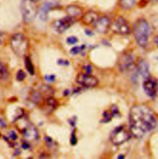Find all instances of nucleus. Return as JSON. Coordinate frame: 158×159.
Instances as JSON below:
<instances>
[{"label":"nucleus","instance_id":"nucleus-15","mask_svg":"<svg viewBox=\"0 0 158 159\" xmlns=\"http://www.w3.org/2000/svg\"><path fill=\"white\" fill-rule=\"evenodd\" d=\"M53 6V4L51 1H46L43 6H41L40 10V18L43 20L46 21L48 17V13L52 7Z\"/></svg>","mask_w":158,"mask_h":159},{"label":"nucleus","instance_id":"nucleus-19","mask_svg":"<svg viewBox=\"0 0 158 159\" xmlns=\"http://www.w3.org/2000/svg\"><path fill=\"white\" fill-rule=\"evenodd\" d=\"M25 66L27 70V71L31 74L32 75H34L35 74V70H34V67L33 66V64L31 61V59L29 57H26L25 59Z\"/></svg>","mask_w":158,"mask_h":159},{"label":"nucleus","instance_id":"nucleus-16","mask_svg":"<svg viewBox=\"0 0 158 159\" xmlns=\"http://www.w3.org/2000/svg\"><path fill=\"white\" fill-rule=\"evenodd\" d=\"M23 133L25 137L28 139L34 140L38 136V132L35 127L33 125H29L27 128H24Z\"/></svg>","mask_w":158,"mask_h":159},{"label":"nucleus","instance_id":"nucleus-7","mask_svg":"<svg viewBox=\"0 0 158 159\" xmlns=\"http://www.w3.org/2000/svg\"><path fill=\"white\" fill-rule=\"evenodd\" d=\"M76 21V19L67 16L55 21L53 24V29L56 32L62 34L70 28Z\"/></svg>","mask_w":158,"mask_h":159},{"label":"nucleus","instance_id":"nucleus-6","mask_svg":"<svg viewBox=\"0 0 158 159\" xmlns=\"http://www.w3.org/2000/svg\"><path fill=\"white\" fill-rule=\"evenodd\" d=\"M111 30L118 35H128L130 32V27L127 20L122 17H119L111 24Z\"/></svg>","mask_w":158,"mask_h":159},{"label":"nucleus","instance_id":"nucleus-11","mask_svg":"<svg viewBox=\"0 0 158 159\" xmlns=\"http://www.w3.org/2000/svg\"><path fill=\"white\" fill-rule=\"evenodd\" d=\"M133 64V57L132 54L125 53L120 56L118 60V66L120 70H127Z\"/></svg>","mask_w":158,"mask_h":159},{"label":"nucleus","instance_id":"nucleus-14","mask_svg":"<svg viewBox=\"0 0 158 159\" xmlns=\"http://www.w3.org/2000/svg\"><path fill=\"white\" fill-rule=\"evenodd\" d=\"M66 12L69 16L74 17L77 20V19L81 18L82 17V9L79 6L71 5L67 7Z\"/></svg>","mask_w":158,"mask_h":159},{"label":"nucleus","instance_id":"nucleus-4","mask_svg":"<svg viewBox=\"0 0 158 159\" xmlns=\"http://www.w3.org/2000/svg\"><path fill=\"white\" fill-rule=\"evenodd\" d=\"M23 20L26 23L32 22L38 13V7L35 2L31 0H23L21 5Z\"/></svg>","mask_w":158,"mask_h":159},{"label":"nucleus","instance_id":"nucleus-27","mask_svg":"<svg viewBox=\"0 0 158 159\" xmlns=\"http://www.w3.org/2000/svg\"><path fill=\"white\" fill-rule=\"evenodd\" d=\"M45 80H46L48 82H53L55 80V75H46L44 77Z\"/></svg>","mask_w":158,"mask_h":159},{"label":"nucleus","instance_id":"nucleus-29","mask_svg":"<svg viewBox=\"0 0 158 159\" xmlns=\"http://www.w3.org/2000/svg\"><path fill=\"white\" fill-rule=\"evenodd\" d=\"M9 137L12 140H16L17 138V135L14 131H11L9 133Z\"/></svg>","mask_w":158,"mask_h":159},{"label":"nucleus","instance_id":"nucleus-3","mask_svg":"<svg viewBox=\"0 0 158 159\" xmlns=\"http://www.w3.org/2000/svg\"><path fill=\"white\" fill-rule=\"evenodd\" d=\"M11 46L14 53L19 56H23L26 54L28 47L29 41L24 35L21 33H17L11 38Z\"/></svg>","mask_w":158,"mask_h":159},{"label":"nucleus","instance_id":"nucleus-30","mask_svg":"<svg viewBox=\"0 0 158 159\" xmlns=\"http://www.w3.org/2000/svg\"><path fill=\"white\" fill-rule=\"evenodd\" d=\"M22 148L23 149H27L28 148H29V145L27 144V143H24L23 144H22Z\"/></svg>","mask_w":158,"mask_h":159},{"label":"nucleus","instance_id":"nucleus-32","mask_svg":"<svg viewBox=\"0 0 158 159\" xmlns=\"http://www.w3.org/2000/svg\"><path fill=\"white\" fill-rule=\"evenodd\" d=\"M124 156H122V155H120V156H118V159H124Z\"/></svg>","mask_w":158,"mask_h":159},{"label":"nucleus","instance_id":"nucleus-2","mask_svg":"<svg viewBox=\"0 0 158 159\" xmlns=\"http://www.w3.org/2000/svg\"><path fill=\"white\" fill-rule=\"evenodd\" d=\"M133 33L137 44L145 48L147 46L150 34V27L148 22L144 19L137 20L133 27Z\"/></svg>","mask_w":158,"mask_h":159},{"label":"nucleus","instance_id":"nucleus-28","mask_svg":"<svg viewBox=\"0 0 158 159\" xmlns=\"http://www.w3.org/2000/svg\"><path fill=\"white\" fill-rule=\"evenodd\" d=\"M84 70L85 71V73H87V74H90L91 72H92V67L88 64V65H86L85 67H84Z\"/></svg>","mask_w":158,"mask_h":159},{"label":"nucleus","instance_id":"nucleus-8","mask_svg":"<svg viewBox=\"0 0 158 159\" xmlns=\"http://www.w3.org/2000/svg\"><path fill=\"white\" fill-rule=\"evenodd\" d=\"M76 82L85 88H94L98 84V79L87 73L79 74L76 77Z\"/></svg>","mask_w":158,"mask_h":159},{"label":"nucleus","instance_id":"nucleus-24","mask_svg":"<svg viewBox=\"0 0 158 159\" xmlns=\"http://www.w3.org/2000/svg\"><path fill=\"white\" fill-rule=\"evenodd\" d=\"M75 132H76V129H74L72 131V134H71V144L73 146L76 145L77 143V138Z\"/></svg>","mask_w":158,"mask_h":159},{"label":"nucleus","instance_id":"nucleus-10","mask_svg":"<svg viewBox=\"0 0 158 159\" xmlns=\"http://www.w3.org/2000/svg\"><path fill=\"white\" fill-rule=\"evenodd\" d=\"M143 89L150 98H154L156 96L158 91V84L155 80L151 79L150 77L146 79L143 84Z\"/></svg>","mask_w":158,"mask_h":159},{"label":"nucleus","instance_id":"nucleus-9","mask_svg":"<svg viewBox=\"0 0 158 159\" xmlns=\"http://www.w3.org/2000/svg\"><path fill=\"white\" fill-rule=\"evenodd\" d=\"M111 24V22L108 17L100 16L92 27L97 32L100 34H106L110 29Z\"/></svg>","mask_w":158,"mask_h":159},{"label":"nucleus","instance_id":"nucleus-21","mask_svg":"<svg viewBox=\"0 0 158 159\" xmlns=\"http://www.w3.org/2000/svg\"><path fill=\"white\" fill-rule=\"evenodd\" d=\"M103 119L102 120L101 122H103V123H107V122L110 121L112 119V117H114L111 111H105L103 113Z\"/></svg>","mask_w":158,"mask_h":159},{"label":"nucleus","instance_id":"nucleus-12","mask_svg":"<svg viewBox=\"0 0 158 159\" xmlns=\"http://www.w3.org/2000/svg\"><path fill=\"white\" fill-rule=\"evenodd\" d=\"M99 14L95 11H88L81 17V21L86 25L93 26L99 18Z\"/></svg>","mask_w":158,"mask_h":159},{"label":"nucleus","instance_id":"nucleus-22","mask_svg":"<svg viewBox=\"0 0 158 159\" xmlns=\"http://www.w3.org/2000/svg\"><path fill=\"white\" fill-rule=\"evenodd\" d=\"M26 77V74L24 70H19L18 71V72L17 73L16 79L18 81H23L25 79Z\"/></svg>","mask_w":158,"mask_h":159},{"label":"nucleus","instance_id":"nucleus-5","mask_svg":"<svg viewBox=\"0 0 158 159\" xmlns=\"http://www.w3.org/2000/svg\"><path fill=\"white\" fill-rule=\"evenodd\" d=\"M130 138V133L123 126L116 128L111 133L110 140L115 146H120Z\"/></svg>","mask_w":158,"mask_h":159},{"label":"nucleus","instance_id":"nucleus-18","mask_svg":"<svg viewBox=\"0 0 158 159\" xmlns=\"http://www.w3.org/2000/svg\"><path fill=\"white\" fill-rule=\"evenodd\" d=\"M136 0H120V7L125 10L131 9L135 4Z\"/></svg>","mask_w":158,"mask_h":159},{"label":"nucleus","instance_id":"nucleus-25","mask_svg":"<svg viewBox=\"0 0 158 159\" xmlns=\"http://www.w3.org/2000/svg\"><path fill=\"white\" fill-rule=\"evenodd\" d=\"M78 42V39L75 37H70L67 39V43L69 44H74Z\"/></svg>","mask_w":158,"mask_h":159},{"label":"nucleus","instance_id":"nucleus-13","mask_svg":"<svg viewBox=\"0 0 158 159\" xmlns=\"http://www.w3.org/2000/svg\"><path fill=\"white\" fill-rule=\"evenodd\" d=\"M137 68L140 75L145 79L150 77L149 65L144 59H140L137 63Z\"/></svg>","mask_w":158,"mask_h":159},{"label":"nucleus","instance_id":"nucleus-34","mask_svg":"<svg viewBox=\"0 0 158 159\" xmlns=\"http://www.w3.org/2000/svg\"><path fill=\"white\" fill-rule=\"evenodd\" d=\"M31 1H34V2H37V1H38L39 0H31Z\"/></svg>","mask_w":158,"mask_h":159},{"label":"nucleus","instance_id":"nucleus-26","mask_svg":"<svg viewBox=\"0 0 158 159\" xmlns=\"http://www.w3.org/2000/svg\"><path fill=\"white\" fill-rule=\"evenodd\" d=\"M58 64L60 66H68L69 64V62L67 60L60 59L58 61Z\"/></svg>","mask_w":158,"mask_h":159},{"label":"nucleus","instance_id":"nucleus-23","mask_svg":"<svg viewBox=\"0 0 158 159\" xmlns=\"http://www.w3.org/2000/svg\"><path fill=\"white\" fill-rule=\"evenodd\" d=\"M85 48V46H76V47H74L71 49V53L73 55H76L77 54H79V52L82 51L83 49V48Z\"/></svg>","mask_w":158,"mask_h":159},{"label":"nucleus","instance_id":"nucleus-17","mask_svg":"<svg viewBox=\"0 0 158 159\" xmlns=\"http://www.w3.org/2000/svg\"><path fill=\"white\" fill-rule=\"evenodd\" d=\"M9 72L6 65L0 61V80L7 79Z\"/></svg>","mask_w":158,"mask_h":159},{"label":"nucleus","instance_id":"nucleus-1","mask_svg":"<svg viewBox=\"0 0 158 159\" xmlns=\"http://www.w3.org/2000/svg\"><path fill=\"white\" fill-rule=\"evenodd\" d=\"M156 113L145 104L135 105L129 112V132L135 138H142L156 128L158 125Z\"/></svg>","mask_w":158,"mask_h":159},{"label":"nucleus","instance_id":"nucleus-35","mask_svg":"<svg viewBox=\"0 0 158 159\" xmlns=\"http://www.w3.org/2000/svg\"><path fill=\"white\" fill-rule=\"evenodd\" d=\"M0 136H1V135H0Z\"/></svg>","mask_w":158,"mask_h":159},{"label":"nucleus","instance_id":"nucleus-33","mask_svg":"<svg viewBox=\"0 0 158 159\" xmlns=\"http://www.w3.org/2000/svg\"><path fill=\"white\" fill-rule=\"evenodd\" d=\"M1 42H2V39H1V34L0 32V44H1Z\"/></svg>","mask_w":158,"mask_h":159},{"label":"nucleus","instance_id":"nucleus-31","mask_svg":"<svg viewBox=\"0 0 158 159\" xmlns=\"http://www.w3.org/2000/svg\"><path fill=\"white\" fill-rule=\"evenodd\" d=\"M0 124H1L2 126H6L5 123H4L2 120H0Z\"/></svg>","mask_w":158,"mask_h":159},{"label":"nucleus","instance_id":"nucleus-20","mask_svg":"<svg viewBox=\"0 0 158 159\" xmlns=\"http://www.w3.org/2000/svg\"><path fill=\"white\" fill-rule=\"evenodd\" d=\"M46 104L48 106L51 107L53 109H55L58 106L57 101L53 98L52 96H49L46 99Z\"/></svg>","mask_w":158,"mask_h":159}]
</instances>
